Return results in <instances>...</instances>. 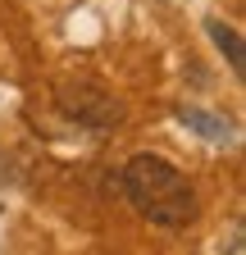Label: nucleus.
Segmentation results:
<instances>
[{
    "label": "nucleus",
    "instance_id": "4",
    "mask_svg": "<svg viewBox=\"0 0 246 255\" xmlns=\"http://www.w3.org/2000/svg\"><path fill=\"white\" fill-rule=\"evenodd\" d=\"M205 32H210V41L224 50L228 69H233V73H242V64H246V59H242V37H237V32H233L224 18H210V23H205Z\"/></svg>",
    "mask_w": 246,
    "mask_h": 255
},
{
    "label": "nucleus",
    "instance_id": "1",
    "mask_svg": "<svg viewBox=\"0 0 246 255\" xmlns=\"http://www.w3.org/2000/svg\"><path fill=\"white\" fill-rule=\"evenodd\" d=\"M119 182H123V196L137 205V214L150 219V223H160V228H173V233L178 228H192L196 214H201L196 187L164 155H150V150L132 155L128 164H123Z\"/></svg>",
    "mask_w": 246,
    "mask_h": 255
},
{
    "label": "nucleus",
    "instance_id": "3",
    "mask_svg": "<svg viewBox=\"0 0 246 255\" xmlns=\"http://www.w3.org/2000/svg\"><path fill=\"white\" fill-rule=\"evenodd\" d=\"M178 114V123L182 128H192V132H201L205 141H214V146H228L237 132H233V123L224 119V114H210V110H196V105H178L173 110Z\"/></svg>",
    "mask_w": 246,
    "mask_h": 255
},
{
    "label": "nucleus",
    "instance_id": "2",
    "mask_svg": "<svg viewBox=\"0 0 246 255\" xmlns=\"http://www.w3.org/2000/svg\"><path fill=\"white\" fill-rule=\"evenodd\" d=\"M55 105L64 110L73 123L91 128V132H114V128L123 123V105L114 101L101 82H87V78L59 82V87H55Z\"/></svg>",
    "mask_w": 246,
    "mask_h": 255
}]
</instances>
